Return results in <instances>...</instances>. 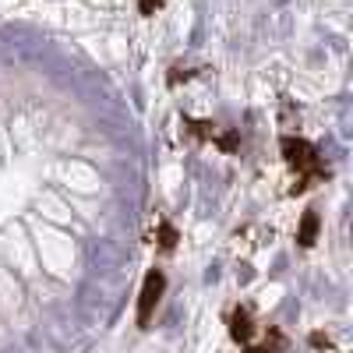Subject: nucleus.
Wrapping results in <instances>:
<instances>
[{
	"label": "nucleus",
	"mask_w": 353,
	"mask_h": 353,
	"mask_svg": "<svg viewBox=\"0 0 353 353\" xmlns=\"http://www.w3.org/2000/svg\"><path fill=\"white\" fill-rule=\"evenodd\" d=\"M283 156H286V163L297 170V173H307L304 181L293 188V191H307L311 188V181L314 176H321V170H318V152H314V145L311 141H304V138H283Z\"/></svg>",
	"instance_id": "1"
},
{
	"label": "nucleus",
	"mask_w": 353,
	"mask_h": 353,
	"mask_svg": "<svg viewBox=\"0 0 353 353\" xmlns=\"http://www.w3.org/2000/svg\"><path fill=\"white\" fill-rule=\"evenodd\" d=\"M163 290H166V276L159 269H152L149 276H145L141 283V293H138V329H149V321H152V311L163 297Z\"/></svg>",
	"instance_id": "2"
},
{
	"label": "nucleus",
	"mask_w": 353,
	"mask_h": 353,
	"mask_svg": "<svg viewBox=\"0 0 353 353\" xmlns=\"http://www.w3.org/2000/svg\"><path fill=\"white\" fill-rule=\"evenodd\" d=\"M251 332H254V325H251V311H248V307H237V311L230 314V336H233V343H248Z\"/></svg>",
	"instance_id": "3"
},
{
	"label": "nucleus",
	"mask_w": 353,
	"mask_h": 353,
	"mask_svg": "<svg viewBox=\"0 0 353 353\" xmlns=\"http://www.w3.org/2000/svg\"><path fill=\"white\" fill-rule=\"evenodd\" d=\"M314 241H318V212H304L301 230H297V244L301 248H311Z\"/></svg>",
	"instance_id": "4"
},
{
	"label": "nucleus",
	"mask_w": 353,
	"mask_h": 353,
	"mask_svg": "<svg viewBox=\"0 0 353 353\" xmlns=\"http://www.w3.org/2000/svg\"><path fill=\"white\" fill-rule=\"evenodd\" d=\"M173 244H176V230H173L170 223H163V226H159V248H163V251H173Z\"/></svg>",
	"instance_id": "5"
},
{
	"label": "nucleus",
	"mask_w": 353,
	"mask_h": 353,
	"mask_svg": "<svg viewBox=\"0 0 353 353\" xmlns=\"http://www.w3.org/2000/svg\"><path fill=\"white\" fill-rule=\"evenodd\" d=\"M163 8V0H138V11L145 14V18H149V14H156Z\"/></svg>",
	"instance_id": "6"
},
{
	"label": "nucleus",
	"mask_w": 353,
	"mask_h": 353,
	"mask_svg": "<svg viewBox=\"0 0 353 353\" xmlns=\"http://www.w3.org/2000/svg\"><path fill=\"white\" fill-rule=\"evenodd\" d=\"M244 353H276V346L265 343V346H251V350H244Z\"/></svg>",
	"instance_id": "7"
},
{
	"label": "nucleus",
	"mask_w": 353,
	"mask_h": 353,
	"mask_svg": "<svg viewBox=\"0 0 353 353\" xmlns=\"http://www.w3.org/2000/svg\"><path fill=\"white\" fill-rule=\"evenodd\" d=\"M219 145H223V149L230 152V149H233V145H237V138H233V134H226V138H219Z\"/></svg>",
	"instance_id": "8"
},
{
	"label": "nucleus",
	"mask_w": 353,
	"mask_h": 353,
	"mask_svg": "<svg viewBox=\"0 0 353 353\" xmlns=\"http://www.w3.org/2000/svg\"><path fill=\"white\" fill-rule=\"evenodd\" d=\"M311 343H314V346H329V336H321V332H314V336H311Z\"/></svg>",
	"instance_id": "9"
}]
</instances>
